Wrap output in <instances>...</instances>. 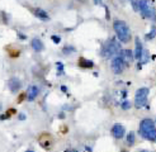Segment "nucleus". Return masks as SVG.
I'll return each mask as SVG.
<instances>
[{
    "mask_svg": "<svg viewBox=\"0 0 156 152\" xmlns=\"http://www.w3.org/2000/svg\"><path fill=\"white\" fill-rule=\"evenodd\" d=\"M113 29H114L118 39L123 43H128L131 39V31L123 20H116L113 23Z\"/></svg>",
    "mask_w": 156,
    "mask_h": 152,
    "instance_id": "f03ea898",
    "label": "nucleus"
},
{
    "mask_svg": "<svg viewBox=\"0 0 156 152\" xmlns=\"http://www.w3.org/2000/svg\"><path fill=\"white\" fill-rule=\"evenodd\" d=\"M155 36H156V28L154 27L152 31H151V33H149V34L146 36V38H147V39H151V38H154Z\"/></svg>",
    "mask_w": 156,
    "mask_h": 152,
    "instance_id": "412c9836",
    "label": "nucleus"
},
{
    "mask_svg": "<svg viewBox=\"0 0 156 152\" xmlns=\"http://www.w3.org/2000/svg\"><path fill=\"white\" fill-rule=\"evenodd\" d=\"M56 65H57V71H59L57 75H64V65L61 62H57Z\"/></svg>",
    "mask_w": 156,
    "mask_h": 152,
    "instance_id": "a211bd4d",
    "label": "nucleus"
},
{
    "mask_svg": "<svg viewBox=\"0 0 156 152\" xmlns=\"http://www.w3.org/2000/svg\"><path fill=\"white\" fill-rule=\"evenodd\" d=\"M142 53H144V48H142V43L140 41V37H136L135 38V52H133V56L136 60H141L142 57Z\"/></svg>",
    "mask_w": 156,
    "mask_h": 152,
    "instance_id": "6e6552de",
    "label": "nucleus"
},
{
    "mask_svg": "<svg viewBox=\"0 0 156 152\" xmlns=\"http://www.w3.org/2000/svg\"><path fill=\"white\" fill-rule=\"evenodd\" d=\"M121 107H122V109H125V110H127V109H130V108H131V103H130L128 100H125L123 103L121 104Z\"/></svg>",
    "mask_w": 156,
    "mask_h": 152,
    "instance_id": "aec40b11",
    "label": "nucleus"
},
{
    "mask_svg": "<svg viewBox=\"0 0 156 152\" xmlns=\"http://www.w3.org/2000/svg\"><path fill=\"white\" fill-rule=\"evenodd\" d=\"M138 131L145 140H149V141H152V142L156 141V126H155L152 119H149V118L144 119L140 123Z\"/></svg>",
    "mask_w": 156,
    "mask_h": 152,
    "instance_id": "f257e3e1",
    "label": "nucleus"
},
{
    "mask_svg": "<svg viewBox=\"0 0 156 152\" xmlns=\"http://www.w3.org/2000/svg\"><path fill=\"white\" fill-rule=\"evenodd\" d=\"M149 93L150 90L147 88H141L136 91V95H135V107L137 109L140 108H144L147 103V96H149Z\"/></svg>",
    "mask_w": 156,
    "mask_h": 152,
    "instance_id": "20e7f679",
    "label": "nucleus"
},
{
    "mask_svg": "<svg viewBox=\"0 0 156 152\" xmlns=\"http://www.w3.org/2000/svg\"><path fill=\"white\" fill-rule=\"evenodd\" d=\"M62 52H64V55H71V53H74V52H75V47H73V46H65Z\"/></svg>",
    "mask_w": 156,
    "mask_h": 152,
    "instance_id": "dca6fc26",
    "label": "nucleus"
},
{
    "mask_svg": "<svg viewBox=\"0 0 156 152\" xmlns=\"http://www.w3.org/2000/svg\"><path fill=\"white\" fill-rule=\"evenodd\" d=\"M51 39L55 43H60V42H61V38H60L59 36H52V37H51Z\"/></svg>",
    "mask_w": 156,
    "mask_h": 152,
    "instance_id": "4be33fe9",
    "label": "nucleus"
},
{
    "mask_svg": "<svg viewBox=\"0 0 156 152\" xmlns=\"http://www.w3.org/2000/svg\"><path fill=\"white\" fill-rule=\"evenodd\" d=\"M76 1H80V3H85L86 0H76Z\"/></svg>",
    "mask_w": 156,
    "mask_h": 152,
    "instance_id": "cd10ccee",
    "label": "nucleus"
},
{
    "mask_svg": "<svg viewBox=\"0 0 156 152\" xmlns=\"http://www.w3.org/2000/svg\"><path fill=\"white\" fill-rule=\"evenodd\" d=\"M66 152H76V151H75V150H67Z\"/></svg>",
    "mask_w": 156,
    "mask_h": 152,
    "instance_id": "bb28decb",
    "label": "nucleus"
},
{
    "mask_svg": "<svg viewBox=\"0 0 156 152\" xmlns=\"http://www.w3.org/2000/svg\"><path fill=\"white\" fill-rule=\"evenodd\" d=\"M61 90H62L64 93H67V88H66V86H61Z\"/></svg>",
    "mask_w": 156,
    "mask_h": 152,
    "instance_id": "393cba45",
    "label": "nucleus"
},
{
    "mask_svg": "<svg viewBox=\"0 0 156 152\" xmlns=\"http://www.w3.org/2000/svg\"><path fill=\"white\" fill-rule=\"evenodd\" d=\"M38 93H40L38 88H37L36 85H31V86H28V89H27L26 96H27V99H28L29 102H33L37 96H38Z\"/></svg>",
    "mask_w": 156,
    "mask_h": 152,
    "instance_id": "1a4fd4ad",
    "label": "nucleus"
},
{
    "mask_svg": "<svg viewBox=\"0 0 156 152\" xmlns=\"http://www.w3.org/2000/svg\"><path fill=\"white\" fill-rule=\"evenodd\" d=\"M79 66L81 69H92L94 66V64L90 60H86V58H84V57H80L79 58Z\"/></svg>",
    "mask_w": 156,
    "mask_h": 152,
    "instance_id": "4468645a",
    "label": "nucleus"
},
{
    "mask_svg": "<svg viewBox=\"0 0 156 152\" xmlns=\"http://www.w3.org/2000/svg\"><path fill=\"white\" fill-rule=\"evenodd\" d=\"M33 14H34L38 19H41V20H48V19H50L48 13H47L46 10H43V9H41V8L33 9Z\"/></svg>",
    "mask_w": 156,
    "mask_h": 152,
    "instance_id": "f8f14e48",
    "label": "nucleus"
},
{
    "mask_svg": "<svg viewBox=\"0 0 156 152\" xmlns=\"http://www.w3.org/2000/svg\"><path fill=\"white\" fill-rule=\"evenodd\" d=\"M26 152H34V151H33V150H27Z\"/></svg>",
    "mask_w": 156,
    "mask_h": 152,
    "instance_id": "c85d7f7f",
    "label": "nucleus"
},
{
    "mask_svg": "<svg viewBox=\"0 0 156 152\" xmlns=\"http://www.w3.org/2000/svg\"><path fill=\"white\" fill-rule=\"evenodd\" d=\"M119 52H121V45L117 42L116 38H113V39H111V42H108V43L104 46L103 56L109 58V57H113L114 55L119 53Z\"/></svg>",
    "mask_w": 156,
    "mask_h": 152,
    "instance_id": "7ed1b4c3",
    "label": "nucleus"
},
{
    "mask_svg": "<svg viewBox=\"0 0 156 152\" xmlns=\"http://www.w3.org/2000/svg\"><path fill=\"white\" fill-rule=\"evenodd\" d=\"M119 57L123 60V62L126 66H130L132 65L135 60V56H133V52L131 50H121V53H119Z\"/></svg>",
    "mask_w": 156,
    "mask_h": 152,
    "instance_id": "0eeeda50",
    "label": "nucleus"
},
{
    "mask_svg": "<svg viewBox=\"0 0 156 152\" xmlns=\"http://www.w3.org/2000/svg\"><path fill=\"white\" fill-rule=\"evenodd\" d=\"M94 3H95L97 5H99V4H102V0H94Z\"/></svg>",
    "mask_w": 156,
    "mask_h": 152,
    "instance_id": "a878e982",
    "label": "nucleus"
},
{
    "mask_svg": "<svg viewBox=\"0 0 156 152\" xmlns=\"http://www.w3.org/2000/svg\"><path fill=\"white\" fill-rule=\"evenodd\" d=\"M140 152H151V151H146V150H144V151H140Z\"/></svg>",
    "mask_w": 156,
    "mask_h": 152,
    "instance_id": "c756f323",
    "label": "nucleus"
},
{
    "mask_svg": "<svg viewBox=\"0 0 156 152\" xmlns=\"http://www.w3.org/2000/svg\"><path fill=\"white\" fill-rule=\"evenodd\" d=\"M31 46H32V48L36 52H41L42 50L45 48V46H43V43H42V41L38 39V38H33L32 42H31Z\"/></svg>",
    "mask_w": 156,
    "mask_h": 152,
    "instance_id": "ddd939ff",
    "label": "nucleus"
},
{
    "mask_svg": "<svg viewBox=\"0 0 156 152\" xmlns=\"http://www.w3.org/2000/svg\"><path fill=\"white\" fill-rule=\"evenodd\" d=\"M130 3H131V5L133 7L135 10L138 12V0H130Z\"/></svg>",
    "mask_w": 156,
    "mask_h": 152,
    "instance_id": "6ab92c4d",
    "label": "nucleus"
},
{
    "mask_svg": "<svg viewBox=\"0 0 156 152\" xmlns=\"http://www.w3.org/2000/svg\"><path fill=\"white\" fill-rule=\"evenodd\" d=\"M125 67H126V65H125L123 60H122L119 56H117V57H114V58L112 60L111 69H112V71H113V72H114L116 75H119V74L123 72Z\"/></svg>",
    "mask_w": 156,
    "mask_h": 152,
    "instance_id": "423d86ee",
    "label": "nucleus"
},
{
    "mask_svg": "<svg viewBox=\"0 0 156 152\" xmlns=\"http://www.w3.org/2000/svg\"><path fill=\"white\" fill-rule=\"evenodd\" d=\"M18 37L22 38V39H26V36H24V34H22V33H18Z\"/></svg>",
    "mask_w": 156,
    "mask_h": 152,
    "instance_id": "b1692460",
    "label": "nucleus"
},
{
    "mask_svg": "<svg viewBox=\"0 0 156 152\" xmlns=\"http://www.w3.org/2000/svg\"><path fill=\"white\" fill-rule=\"evenodd\" d=\"M14 112H15V110H14V109H10V110H8L5 114H1V115H0V119H1V121H4V119H8V118L10 117Z\"/></svg>",
    "mask_w": 156,
    "mask_h": 152,
    "instance_id": "f3484780",
    "label": "nucleus"
},
{
    "mask_svg": "<svg viewBox=\"0 0 156 152\" xmlns=\"http://www.w3.org/2000/svg\"><path fill=\"white\" fill-rule=\"evenodd\" d=\"M22 88V81L18 77H12L9 80V89L12 93H18Z\"/></svg>",
    "mask_w": 156,
    "mask_h": 152,
    "instance_id": "9b49d317",
    "label": "nucleus"
},
{
    "mask_svg": "<svg viewBox=\"0 0 156 152\" xmlns=\"http://www.w3.org/2000/svg\"><path fill=\"white\" fill-rule=\"evenodd\" d=\"M19 119H21V121H24V119H26V115H24V114H19Z\"/></svg>",
    "mask_w": 156,
    "mask_h": 152,
    "instance_id": "5701e85b",
    "label": "nucleus"
},
{
    "mask_svg": "<svg viewBox=\"0 0 156 152\" xmlns=\"http://www.w3.org/2000/svg\"><path fill=\"white\" fill-rule=\"evenodd\" d=\"M135 140H136L135 133L133 132H130L128 134H127V143H128L130 146H133L135 145Z\"/></svg>",
    "mask_w": 156,
    "mask_h": 152,
    "instance_id": "2eb2a0df",
    "label": "nucleus"
},
{
    "mask_svg": "<svg viewBox=\"0 0 156 152\" xmlns=\"http://www.w3.org/2000/svg\"><path fill=\"white\" fill-rule=\"evenodd\" d=\"M125 133H126V129H125L123 126H121V124H114V126H113V128H112V134H113V137H116V138L121 140V138H123Z\"/></svg>",
    "mask_w": 156,
    "mask_h": 152,
    "instance_id": "9d476101",
    "label": "nucleus"
},
{
    "mask_svg": "<svg viewBox=\"0 0 156 152\" xmlns=\"http://www.w3.org/2000/svg\"><path fill=\"white\" fill-rule=\"evenodd\" d=\"M138 12L145 18H150V19H155V9L150 5V0H138Z\"/></svg>",
    "mask_w": 156,
    "mask_h": 152,
    "instance_id": "39448f33",
    "label": "nucleus"
}]
</instances>
